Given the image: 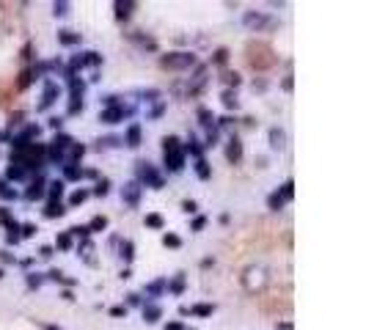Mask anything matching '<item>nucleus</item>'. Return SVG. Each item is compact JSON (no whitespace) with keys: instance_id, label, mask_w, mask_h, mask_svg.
Returning <instances> with one entry per match:
<instances>
[{"instance_id":"nucleus-1","label":"nucleus","mask_w":366,"mask_h":330,"mask_svg":"<svg viewBox=\"0 0 366 330\" xmlns=\"http://www.w3.org/2000/svg\"><path fill=\"white\" fill-rule=\"evenodd\" d=\"M248 64L254 66V69H270V66L275 64V53H273V47L265 44V41H251L248 44Z\"/></svg>"},{"instance_id":"nucleus-2","label":"nucleus","mask_w":366,"mask_h":330,"mask_svg":"<svg viewBox=\"0 0 366 330\" xmlns=\"http://www.w3.org/2000/svg\"><path fill=\"white\" fill-rule=\"evenodd\" d=\"M163 152H166V165L171 168V171H182L184 165V152L182 146H179V138H166L163 141Z\"/></svg>"},{"instance_id":"nucleus-3","label":"nucleus","mask_w":366,"mask_h":330,"mask_svg":"<svg viewBox=\"0 0 366 330\" xmlns=\"http://www.w3.org/2000/svg\"><path fill=\"white\" fill-rule=\"evenodd\" d=\"M265 270H262V267H248V270H245V275H242V286H245V292H251V295H254V292H259L262 286H265Z\"/></svg>"},{"instance_id":"nucleus-4","label":"nucleus","mask_w":366,"mask_h":330,"mask_svg":"<svg viewBox=\"0 0 366 330\" xmlns=\"http://www.w3.org/2000/svg\"><path fill=\"white\" fill-rule=\"evenodd\" d=\"M193 64H195V58L190 53H168L166 58H163V66H166V69H190Z\"/></svg>"},{"instance_id":"nucleus-5","label":"nucleus","mask_w":366,"mask_h":330,"mask_svg":"<svg viewBox=\"0 0 366 330\" xmlns=\"http://www.w3.org/2000/svg\"><path fill=\"white\" fill-rule=\"evenodd\" d=\"M141 176H143V182H149L152 187H160V184H163V179L157 176V171H154L149 163H141Z\"/></svg>"},{"instance_id":"nucleus-6","label":"nucleus","mask_w":366,"mask_h":330,"mask_svg":"<svg viewBox=\"0 0 366 330\" xmlns=\"http://www.w3.org/2000/svg\"><path fill=\"white\" fill-rule=\"evenodd\" d=\"M138 195H141V184L138 182H130L124 190H121V198H124L127 204H132V206L138 204Z\"/></svg>"},{"instance_id":"nucleus-7","label":"nucleus","mask_w":366,"mask_h":330,"mask_svg":"<svg viewBox=\"0 0 366 330\" xmlns=\"http://www.w3.org/2000/svg\"><path fill=\"white\" fill-rule=\"evenodd\" d=\"M226 157H229L231 163H240V160H242V143L237 141V138H231V141H229V149H226Z\"/></svg>"},{"instance_id":"nucleus-8","label":"nucleus","mask_w":366,"mask_h":330,"mask_svg":"<svg viewBox=\"0 0 366 330\" xmlns=\"http://www.w3.org/2000/svg\"><path fill=\"white\" fill-rule=\"evenodd\" d=\"M242 22L248 25V28H262V25H267V17H262V14H254V11H248L245 17H242Z\"/></svg>"},{"instance_id":"nucleus-9","label":"nucleus","mask_w":366,"mask_h":330,"mask_svg":"<svg viewBox=\"0 0 366 330\" xmlns=\"http://www.w3.org/2000/svg\"><path fill=\"white\" fill-rule=\"evenodd\" d=\"M127 146H141V127H138V124H132L130 130H127Z\"/></svg>"},{"instance_id":"nucleus-10","label":"nucleus","mask_w":366,"mask_h":330,"mask_svg":"<svg viewBox=\"0 0 366 330\" xmlns=\"http://www.w3.org/2000/svg\"><path fill=\"white\" fill-rule=\"evenodd\" d=\"M53 96H55V85H47V91H44V99H42V105H39V110H44V107L53 105Z\"/></svg>"},{"instance_id":"nucleus-11","label":"nucleus","mask_w":366,"mask_h":330,"mask_svg":"<svg viewBox=\"0 0 366 330\" xmlns=\"http://www.w3.org/2000/svg\"><path fill=\"white\" fill-rule=\"evenodd\" d=\"M270 141H273V149H281L283 146V132L281 130H273L270 132Z\"/></svg>"},{"instance_id":"nucleus-12","label":"nucleus","mask_w":366,"mask_h":330,"mask_svg":"<svg viewBox=\"0 0 366 330\" xmlns=\"http://www.w3.org/2000/svg\"><path fill=\"white\" fill-rule=\"evenodd\" d=\"M42 187H44V184H42V182H36V184H33V187H30V190H28V198H42V195H44V190H42Z\"/></svg>"},{"instance_id":"nucleus-13","label":"nucleus","mask_w":366,"mask_h":330,"mask_svg":"<svg viewBox=\"0 0 366 330\" xmlns=\"http://www.w3.org/2000/svg\"><path fill=\"white\" fill-rule=\"evenodd\" d=\"M61 193H64V182H53V184H50V198H61Z\"/></svg>"},{"instance_id":"nucleus-14","label":"nucleus","mask_w":366,"mask_h":330,"mask_svg":"<svg viewBox=\"0 0 366 330\" xmlns=\"http://www.w3.org/2000/svg\"><path fill=\"white\" fill-rule=\"evenodd\" d=\"M195 173H198L201 179H209V168H207V163H204V160H198V165H195Z\"/></svg>"},{"instance_id":"nucleus-15","label":"nucleus","mask_w":366,"mask_h":330,"mask_svg":"<svg viewBox=\"0 0 366 330\" xmlns=\"http://www.w3.org/2000/svg\"><path fill=\"white\" fill-rule=\"evenodd\" d=\"M58 39H61V41H64V44H77V41H80V36H72V33H69V30H64V33H61V36H58Z\"/></svg>"},{"instance_id":"nucleus-16","label":"nucleus","mask_w":366,"mask_h":330,"mask_svg":"<svg viewBox=\"0 0 366 330\" xmlns=\"http://www.w3.org/2000/svg\"><path fill=\"white\" fill-rule=\"evenodd\" d=\"M55 215L61 218V215H64V209H61V204H55V201H53V204L47 206V218H55Z\"/></svg>"},{"instance_id":"nucleus-17","label":"nucleus","mask_w":366,"mask_h":330,"mask_svg":"<svg viewBox=\"0 0 366 330\" xmlns=\"http://www.w3.org/2000/svg\"><path fill=\"white\" fill-rule=\"evenodd\" d=\"M130 8H132V3H116L118 17H130Z\"/></svg>"},{"instance_id":"nucleus-18","label":"nucleus","mask_w":366,"mask_h":330,"mask_svg":"<svg viewBox=\"0 0 366 330\" xmlns=\"http://www.w3.org/2000/svg\"><path fill=\"white\" fill-rule=\"evenodd\" d=\"M198 118H201V124H204V127H209V124L215 121V118H212V113H209V110H198Z\"/></svg>"},{"instance_id":"nucleus-19","label":"nucleus","mask_w":366,"mask_h":330,"mask_svg":"<svg viewBox=\"0 0 366 330\" xmlns=\"http://www.w3.org/2000/svg\"><path fill=\"white\" fill-rule=\"evenodd\" d=\"M223 102H226V107H237V96L231 94V91H226V94H223Z\"/></svg>"},{"instance_id":"nucleus-20","label":"nucleus","mask_w":366,"mask_h":330,"mask_svg":"<svg viewBox=\"0 0 366 330\" xmlns=\"http://www.w3.org/2000/svg\"><path fill=\"white\" fill-rule=\"evenodd\" d=\"M30 75H33V72H22V77H19V82H17V88H25V85H28V82H30Z\"/></svg>"},{"instance_id":"nucleus-21","label":"nucleus","mask_w":366,"mask_h":330,"mask_svg":"<svg viewBox=\"0 0 366 330\" xmlns=\"http://www.w3.org/2000/svg\"><path fill=\"white\" fill-rule=\"evenodd\" d=\"M146 223H149V226H154V229H160V226H163V220H160V215H149Z\"/></svg>"},{"instance_id":"nucleus-22","label":"nucleus","mask_w":366,"mask_h":330,"mask_svg":"<svg viewBox=\"0 0 366 330\" xmlns=\"http://www.w3.org/2000/svg\"><path fill=\"white\" fill-rule=\"evenodd\" d=\"M86 195H89V193H83V190H77V193L72 195V204H83V201H86Z\"/></svg>"},{"instance_id":"nucleus-23","label":"nucleus","mask_w":366,"mask_h":330,"mask_svg":"<svg viewBox=\"0 0 366 330\" xmlns=\"http://www.w3.org/2000/svg\"><path fill=\"white\" fill-rule=\"evenodd\" d=\"M69 245H72V237L69 234H61L58 237V248H69Z\"/></svg>"},{"instance_id":"nucleus-24","label":"nucleus","mask_w":366,"mask_h":330,"mask_svg":"<svg viewBox=\"0 0 366 330\" xmlns=\"http://www.w3.org/2000/svg\"><path fill=\"white\" fill-rule=\"evenodd\" d=\"M193 311H195V314H201V317H207V314H212V306H195Z\"/></svg>"},{"instance_id":"nucleus-25","label":"nucleus","mask_w":366,"mask_h":330,"mask_svg":"<svg viewBox=\"0 0 366 330\" xmlns=\"http://www.w3.org/2000/svg\"><path fill=\"white\" fill-rule=\"evenodd\" d=\"M105 226H107V220H105V218H96L94 223H91V229H96V231H99V229H105Z\"/></svg>"},{"instance_id":"nucleus-26","label":"nucleus","mask_w":366,"mask_h":330,"mask_svg":"<svg viewBox=\"0 0 366 330\" xmlns=\"http://www.w3.org/2000/svg\"><path fill=\"white\" fill-rule=\"evenodd\" d=\"M281 204H283V198H281V195H273V198H270V206H273V209H278Z\"/></svg>"},{"instance_id":"nucleus-27","label":"nucleus","mask_w":366,"mask_h":330,"mask_svg":"<svg viewBox=\"0 0 366 330\" xmlns=\"http://www.w3.org/2000/svg\"><path fill=\"white\" fill-rule=\"evenodd\" d=\"M166 245H171V248H177V245H179V237H174V234H168V237H166Z\"/></svg>"},{"instance_id":"nucleus-28","label":"nucleus","mask_w":366,"mask_h":330,"mask_svg":"<svg viewBox=\"0 0 366 330\" xmlns=\"http://www.w3.org/2000/svg\"><path fill=\"white\" fill-rule=\"evenodd\" d=\"M121 253H124V259H132V242H127V245H124V250H121Z\"/></svg>"},{"instance_id":"nucleus-29","label":"nucleus","mask_w":366,"mask_h":330,"mask_svg":"<svg viewBox=\"0 0 366 330\" xmlns=\"http://www.w3.org/2000/svg\"><path fill=\"white\" fill-rule=\"evenodd\" d=\"M184 212H195V204H193V201H184Z\"/></svg>"},{"instance_id":"nucleus-30","label":"nucleus","mask_w":366,"mask_h":330,"mask_svg":"<svg viewBox=\"0 0 366 330\" xmlns=\"http://www.w3.org/2000/svg\"><path fill=\"white\" fill-rule=\"evenodd\" d=\"M215 61H218V64H223V61H226V50H220V53L215 55Z\"/></svg>"},{"instance_id":"nucleus-31","label":"nucleus","mask_w":366,"mask_h":330,"mask_svg":"<svg viewBox=\"0 0 366 330\" xmlns=\"http://www.w3.org/2000/svg\"><path fill=\"white\" fill-rule=\"evenodd\" d=\"M96 193H99V195H105V193H107V182H102L99 187H96Z\"/></svg>"}]
</instances>
